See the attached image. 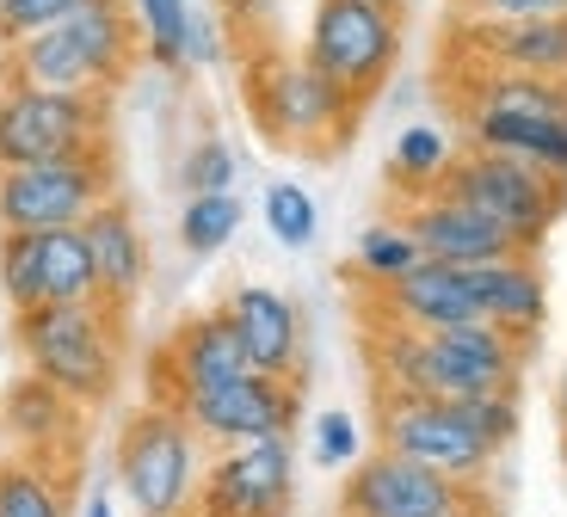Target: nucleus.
<instances>
[{
	"mask_svg": "<svg viewBox=\"0 0 567 517\" xmlns=\"http://www.w3.org/2000/svg\"><path fill=\"white\" fill-rule=\"evenodd\" d=\"M179 413L192 420V432H198L204 444H216V449L259 444V437H290L302 425V389L290 376L247 370L241 382H223V389L185 401Z\"/></svg>",
	"mask_w": 567,
	"mask_h": 517,
	"instance_id": "4468645a",
	"label": "nucleus"
},
{
	"mask_svg": "<svg viewBox=\"0 0 567 517\" xmlns=\"http://www.w3.org/2000/svg\"><path fill=\"white\" fill-rule=\"evenodd\" d=\"M105 148V93H56V86H0V167H38Z\"/></svg>",
	"mask_w": 567,
	"mask_h": 517,
	"instance_id": "1a4fd4ad",
	"label": "nucleus"
},
{
	"mask_svg": "<svg viewBox=\"0 0 567 517\" xmlns=\"http://www.w3.org/2000/svg\"><path fill=\"white\" fill-rule=\"evenodd\" d=\"M468 290L482 321L506 327L518 339H537V327L549 321V283L537 271V252H506V259H482V266H463Z\"/></svg>",
	"mask_w": 567,
	"mask_h": 517,
	"instance_id": "6ab92c4d",
	"label": "nucleus"
},
{
	"mask_svg": "<svg viewBox=\"0 0 567 517\" xmlns=\"http://www.w3.org/2000/svg\"><path fill=\"white\" fill-rule=\"evenodd\" d=\"M223 308H228V321H235V333H241L254 370L297 382V364H302V314H297V302L278 296V290H266V283H241Z\"/></svg>",
	"mask_w": 567,
	"mask_h": 517,
	"instance_id": "412c9836",
	"label": "nucleus"
},
{
	"mask_svg": "<svg viewBox=\"0 0 567 517\" xmlns=\"http://www.w3.org/2000/svg\"><path fill=\"white\" fill-rule=\"evenodd\" d=\"M86 517H117V511H112V499H105V493H100V499L86 505Z\"/></svg>",
	"mask_w": 567,
	"mask_h": 517,
	"instance_id": "f704fd0d",
	"label": "nucleus"
},
{
	"mask_svg": "<svg viewBox=\"0 0 567 517\" xmlns=\"http://www.w3.org/2000/svg\"><path fill=\"white\" fill-rule=\"evenodd\" d=\"M555 413H561V432H567V370H561V394H555Z\"/></svg>",
	"mask_w": 567,
	"mask_h": 517,
	"instance_id": "c9c22d12",
	"label": "nucleus"
},
{
	"mask_svg": "<svg viewBox=\"0 0 567 517\" xmlns=\"http://www.w3.org/2000/svg\"><path fill=\"white\" fill-rule=\"evenodd\" d=\"M0 290H7L13 314L19 308H43V302H93L100 271H93L86 228L0 235Z\"/></svg>",
	"mask_w": 567,
	"mask_h": 517,
	"instance_id": "ddd939ff",
	"label": "nucleus"
},
{
	"mask_svg": "<svg viewBox=\"0 0 567 517\" xmlns=\"http://www.w3.org/2000/svg\"><path fill=\"white\" fill-rule=\"evenodd\" d=\"M475 487L482 480L439 475L401 449H370L340 487V517H494Z\"/></svg>",
	"mask_w": 567,
	"mask_h": 517,
	"instance_id": "9d476101",
	"label": "nucleus"
},
{
	"mask_svg": "<svg viewBox=\"0 0 567 517\" xmlns=\"http://www.w3.org/2000/svg\"><path fill=\"white\" fill-rule=\"evenodd\" d=\"M302 56L346 86L352 99H377L401 62V7L383 0H315Z\"/></svg>",
	"mask_w": 567,
	"mask_h": 517,
	"instance_id": "0eeeda50",
	"label": "nucleus"
},
{
	"mask_svg": "<svg viewBox=\"0 0 567 517\" xmlns=\"http://www.w3.org/2000/svg\"><path fill=\"white\" fill-rule=\"evenodd\" d=\"M142 62V25L130 0H81L50 31H31L7 50V81L56 93H112Z\"/></svg>",
	"mask_w": 567,
	"mask_h": 517,
	"instance_id": "f03ea898",
	"label": "nucleus"
},
{
	"mask_svg": "<svg viewBox=\"0 0 567 517\" xmlns=\"http://www.w3.org/2000/svg\"><path fill=\"white\" fill-rule=\"evenodd\" d=\"M86 247H93V271H100V296L112 308H130L148 278V247H142V228L130 216L124 197H105L100 210L86 216Z\"/></svg>",
	"mask_w": 567,
	"mask_h": 517,
	"instance_id": "4be33fe9",
	"label": "nucleus"
},
{
	"mask_svg": "<svg viewBox=\"0 0 567 517\" xmlns=\"http://www.w3.org/2000/svg\"><path fill=\"white\" fill-rule=\"evenodd\" d=\"M439 192L463 197L468 210H482L487 223H499L518 240V252H543V240H549L555 216H561V204H567L561 179H549L543 167L512 161V154H494V148L456 154L451 167H444Z\"/></svg>",
	"mask_w": 567,
	"mask_h": 517,
	"instance_id": "423d86ee",
	"label": "nucleus"
},
{
	"mask_svg": "<svg viewBox=\"0 0 567 517\" xmlns=\"http://www.w3.org/2000/svg\"><path fill=\"white\" fill-rule=\"evenodd\" d=\"M290 499H297L290 437H259V444H228L204 462L198 499L185 517H284Z\"/></svg>",
	"mask_w": 567,
	"mask_h": 517,
	"instance_id": "f8f14e48",
	"label": "nucleus"
},
{
	"mask_svg": "<svg viewBox=\"0 0 567 517\" xmlns=\"http://www.w3.org/2000/svg\"><path fill=\"white\" fill-rule=\"evenodd\" d=\"M383 7H408V0H383Z\"/></svg>",
	"mask_w": 567,
	"mask_h": 517,
	"instance_id": "e433bc0d",
	"label": "nucleus"
},
{
	"mask_svg": "<svg viewBox=\"0 0 567 517\" xmlns=\"http://www.w3.org/2000/svg\"><path fill=\"white\" fill-rule=\"evenodd\" d=\"M401 223L413 228L425 259H444V266H482V259L518 252V240H512L506 228L487 223L482 210H468L463 197H451V192H420Z\"/></svg>",
	"mask_w": 567,
	"mask_h": 517,
	"instance_id": "a211bd4d",
	"label": "nucleus"
},
{
	"mask_svg": "<svg viewBox=\"0 0 567 517\" xmlns=\"http://www.w3.org/2000/svg\"><path fill=\"white\" fill-rule=\"evenodd\" d=\"M204 480V437L179 406L148 401L117 432V487L136 517H185Z\"/></svg>",
	"mask_w": 567,
	"mask_h": 517,
	"instance_id": "39448f33",
	"label": "nucleus"
},
{
	"mask_svg": "<svg viewBox=\"0 0 567 517\" xmlns=\"http://www.w3.org/2000/svg\"><path fill=\"white\" fill-rule=\"evenodd\" d=\"M81 413L86 406L74 394H62L56 382H43L38 370H25L0 389V432H7L13 456L50 462V468H62L81 449Z\"/></svg>",
	"mask_w": 567,
	"mask_h": 517,
	"instance_id": "f3484780",
	"label": "nucleus"
},
{
	"mask_svg": "<svg viewBox=\"0 0 567 517\" xmlns=\"http://www.w3.org/2000/svg\"><path fill=\"white\" fill-rule=\"evenodd\" d=\"M81 0H7L0 7V50H13V43H25L31 31H50L56 19H69Z\"/></svg>",
	"mask_w": 567,
	"mask_h": 517,
	"instance_id": "7c9ffc66",
	"label": "nucleus"
},
{
	"mask_svg": "<svg viewBox=\"0 0 567 517\" xmlns=\"http://www.w3.org/2000/svg\"><path fill=\"white\" fill-rule=\"evenodd\" d=\"M0 517H69L62 468L31 462V456L0 462Z\"/></svg>",
	"mask_w": 567,
	"mask_h": 517,
	"instance_id": "5701e85b",
	"label": "nucleus"
},
{
	"mask_svg": "<svg viewBox=\"0 0 567 517\" xmlns=\"http://www.w3.org/2000/svg\"><path fill=\"white\" fill-rule=\"evenodd\" d=\"M105 197H117L112 148H86V154H69V161H38V167H0V235L81 228Z\"/></svg>",
	"mask_w": 567,
	"mask_h": 517,
	"instance_id": "6e6552de",
	"label": "nucleus"
},
{
	"mask_svg": "<svg viewBox=\"0 0 567 517\" xmlns=\"http://www.w3.org/2000/svg\"><path fill=\"white\" fill-rule=\"evenodd\" d=\"M0 7H7V0H0Z\"/></svg>",
	"mask_w": 567,
	"mask_h": 517,
	"instance_id": "4c0bfd02",
	"label": "nucleus"
},
{
	"mask_svg": "<svg viewBox=\"0 0 567 517\" xmlns=\"http://www.w3.org/2000/svg\"><path fill=\"white\" fill-rule=\"evenodd\" d=\"M451 50L475 69H512L567 81V13H518V19H463Z\"/></svg>",
	"mask_w": 567,
	"mask_h": 517,
	"instance_id": "dca6fc26",
	"label": "nucleus"
},
{
	"mask_svg": "<svg viewBox=\"0 0 567 517\" xmlns=\"http://www.w3.org/2000/svg\"><path fill=\"white\" fill-rule=\"evenodd\" d=\"M142 25V56L155 69H185V25H192V0H130Z\"/></svg>",
	"mask_w": 567,
	"mask_h": 517,
	"instance_id": "a878e982",
	"label": "nucleus"
},
{
	"mask_svg": "<svg viewBox=\"0 0 567 517\" xmlns=\"http://www.w3.org/2000/svg\"><path fill=\"white\" fill-rule=\"evenodd\" d=\"M468 413V425L494 444V456L518 437V389H487V394H468V401H456Z\"/></svg>",
	"mask_w": 567,
	"mask_h": 517,
	"instance_id": "c85d7f7f",
	"label": "nucleus"
},
{
	"mask_svg": "<svg viewBox=\"0 0 567 517\" xmlns=\"http://www.w3.org/2000/svg\"><path fill=\"white\" fill-rule=\"evenodd\" d=\"M463 19H518V13H567V0H451Z\"/></svg>",
	"mask_w": 567,
	"mask_h": 517,
	"instance_id": "72a5a7b5",
	"label": "nucleus"
},
{
	"mask_svg": "<svg viewBox=\"0 0 567 517\" xmlns=\"http://www.w3.org/2000/svg\"><path fill=\"white\" fill-rule=\"evenodd\" d=\"M377 437L383 449L439 468L456 480H482L494 468V444H487L456 401H425V394H377Z\"/></svg>",
	"mask_w": 567,
	"mask_h": 517,
	"instance_id": "9b49d317",
	"label": "nucleus"
},
{
	"mask_svg": "<svg viewBox=\"0 0 567 517\" xmlns=\"http://www.w3.org/2000/svg\"><path fill=\"white\" fill-rule=\"evenodd\" d=\"M377 290H383L389 321L420 327V333H439V327H456V321H482L463 266H444V259H420V266H408L401 278L377 283Z\"/></svg>",
	"mask_w": 567,
	"mask_h": 517,
	"instance_id": "aec40b11",
	"label": "nucleus"
},
{
	"mask_svg": "<svg viewBox=\"0 0 567 517\" xmlns=\"http://www.w3.org/2000/svg\"><path fill=\"white\" fill-rule=\"evenodd\" d=\"M266 228L278 247H309L315 228H321V210H315V197L297 179H278L266 192Z\"/></svg>",
	"mask_w": 567,
	"mask_h": 517,
	"instance_id": "cd10ccee",
	"label": "nucleus"
},
{
	"mask_svg": "<svg viewBox=\"0 0 567 517\" xmlns=\"http://www.w3.org/2000/svg\"><path fill=\"white\" fill-rule=\"evenodd\" d=\"M456 154H451V136H444L439 124H408L395 136V154H389V173H395L401 192H439L444 167H451Z\"/></svg>",
	"mask_w": 567,
	"mask_h": 517,
	"instance_id": "b1692460",
	"label": "nucleus"
},
{
	"mask_svg": "<svg viewBox=\"0 0 567 517\" xmlns=\"http://www.w3.org/2000/svg\"><path fill=\"white\" fill-rule=\"evenodd\" d=\"M451 93H456V112H463L468 148L530 161V167H543L549 179L567 185V81L463 62Z\"/></svg>",
	"mask_w": 567,
	"mask_h": 517,
	"instance_id": "f257e3e1",
	"label": "nucleus"
},
{
	"mask_svg": "<svg viewBox=\"0 0 567 517\" xmlns=\"http://www.w3.org/2000/svg\"><path fill=\"white\" fill-rule=\"evenodd\" d=\"M241 99L259 136L290 154H340L364 112V99H352L333 74L290 50H254L241 69Z\"/></svg>",
	"mask_w": 567,
	"mask_h": 517,
	"instance_id": "7ed1b4c3",
	"label": "nucleus"
},
{
	"mask_svg": "<svg viewBox=\"0 0 567 517\" xmlns=\"http://www.w3.org/2000/svg\"><path fill=\"white\" fill-rule=\"evenodd\" d=\"M247 370H254V358H247L241 333L228 321V308H210V314H192V321L161 345L155 401L185 406V401H198V394L223 389V382H241Z\"/></svg>",
	"mask_w": 567,
	"mask_h": 517,
	"instance_id": "2eb2a0df",
	"label": "nucleus"
},
{
	"mask_svg": "<svg viewBox=\"0 0 567 517\" xmlns=\"http://www.w3.org/2000/svg\"><path fill=\"white\" fill-rule=\"evenodd\" d=\"M235 228H241V197H235V192H198V197H185V210H179V247L192 252V259H216V252L235 240Z\"/></svg>",
	"mask_w": 567,
	"mask_h": 517,
	"instance_id": "393cba45",
	"label": "nucleus"
},
{
	"mask_svg": "<svg viewBox=\"0 0 567 517\" xmlns=\"http://www.w3.org/2000/svg\"><path fill=\"white\" fill-rule=\"evenodd\" d=\"M13 339H19L25 370L56 382L62 394H74L86 413L117 394V376H124V308H112L105 296L19 308Z\"/></svg>",
	"mask_w": 567,
	"mask_h": 517,
	"instance_id": "20e7f679",
	"label": "nucleus"
},
{
	"mask_svg": "<svg viewBox=\"0 0 567 517\" xmlns=\"http://www.w3.org/2000/svg\"><path fill=\"white\" fill-rule=\"evenodd\" d=\"M179 185L192 197H198V192H228V185H235V148H228V142H216V136H204L198 148L185 154Z\"/></svg>",
	"mask_w": 567,
	"mask_h": 517,
	"instance_id": "c756f323",
	"label": "nucleus"
},
{
	"mask_svg": "<svg viewBox=\"0 0 567 517\" xmlns=\"http://www.w3.org/2000/svg\"><path fill=\"white\" fill-rule=\"evenodd\" d=\"M315 462L321 468H352L358 462V420L352 413H321L315 420Z\"/></svg>",
	"mask_w": 567,
	"mask_h": 517,
	"instance_id": "2f4dec72",
	"label": "nucleus"
},
{
	"mask_svg": "<svg viewBox=\"0 0 567 517\" xmlns=\"http://www.w3.org/2000/svg\"><path fill=\"white\" fill-rule=\"evenodd\" d=\"M420 259H425V252H420V240H413L408 223H377V228L358 235V271H364L370 283L401 278V271L420 266Z\"/></svg>",
	"mask_w": 567,
	"mask_h": 517,
	"instance_id": "bb28decb",
	"label": "nucleus"
},
{
	"mask_svg": "<svg viewBox=\"0 0 567 517\" xmlns=\"http://www.w3.org/2000/svg\"><path fill=\"white\" fill-rule=\"evenodd\" d=\"M223 56H228L223 25L210 13H192V25H185V69H216Z\"/></svg>",
	"mask_w": 567,
	"mask_h": 517,
	"instance_id": "473e14b6",
	"label": "nucleus"
}]
</instances>
